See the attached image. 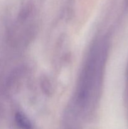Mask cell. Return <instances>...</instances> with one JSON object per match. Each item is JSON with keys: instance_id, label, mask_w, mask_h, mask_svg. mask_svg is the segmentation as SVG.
I'll list each match as a JSON object with an SVG mask.
<instances>
[{"instance_id": "6da1fadb", "label": "cell", "mask_w": 128, "mask_h": 129, "mask_svg": "<svg viewBox=\"0 0 128 129\" xmlns=\"http://www.w3.org/2000/svg\"><path fill=\"white\" fill-rule=\"evenodd\" d=\"M15 122L20 129H33L30 120L23 112H18L15 114Z\"/></svg>"}, {"instance_id": "7a4b0ae2", "label": "cell", "mask_w": 128, "mask_h": 129, "mask_svg": "<svg viewBox=\"0 0 128 129\" xmlns=\"http://www.w3.org/2000/svg\"><path fill=\"white\" fill-rule=\"evenodd\" d=\"M41 86L42 90L44 93L47 95H50L52 93V86L50 83L48 78L46 76H43V78L41 80Z\"/></svg>"}, {"instance_id": "3957f363", "label": "cell", "mask_w": 128, "mask_h": 129, "mask_svg": "<svg viewBox=\"0 0 128 129\" xmlns=\"http://www.w3.org/2000/svg\"><path fill=\"white\" fill-rule=\"evenodd\" d=\"M126 2H127V5H128V0H127Z\"/></svg>"}]
</instances>
